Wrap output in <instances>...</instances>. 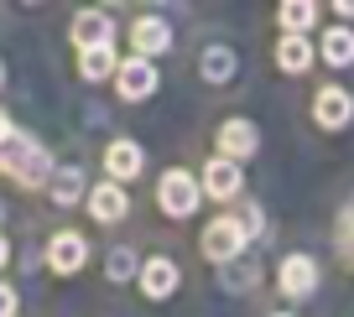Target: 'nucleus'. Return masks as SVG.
Segmentation results:
<instances>
[{
  "label": "nucleus",
  "instance_id": "nucleus-5",
  "mask_svg": "<svg viewBox=\"0 0 354 317\" xmlns=\"http://www.w3.org/2000/svg\"><path fill=\"white\" fill-rule=\"evenodd\" d=\"M313 286H318L313 255H287V260H281V291L287 296H313Z\"/></svg>",
  "mask_w": 354,
  "mask_h": 317
},
{
  "label": "nucleus",
  "instance_id": "nucleus-9",
  "mask_svg": "<svg viewBox=\"0 0 354 317\" xmlns=\"http://www.w3.org/2000/svg\"><path fill=\"white\" fill-rule=\"evenodd\" d=\"M255 146H261V135H255V125H250V120H230V125L219 131V151L230 156V162H245Z\"/></svg>",
  "mask_w": 354,
  "mask_h": 317
},
{
  "label": "nucleus",
  "instance_id": "nucleus-8",
  "mask_svg": "<svg viewBox=\"0 0 354 317\" xmlns=\"http://www.w3.org/2000/svg\"><path fill=\"white\" fill-rule=\"evenodd\" d=\"M131 42H136V52H141V57H156V52H167L172 32H167L162 16H141V21L131 26Z\"/></svg>",
  "mask_w": 354,
  "mask_h": 317
},
{
  "label": "nucleus",
  "instance_id": "nucleus-26",
  "mask_svg": "<svg viewBox=\"0 0 354 317\" xmlns=\"http://www.w3.org/2000/svg\"><path fill=\"white\" fill-rule=\"evenodd\" d=\"M349 224H354V203H349Z\"/></svg>",
  "mask_w": 354,
  "mask_h": 317
},
{
  "label": "nucleus",
  "instance_id": "nucleus-10",
  "mask_svg": "<svg viewBox=\"0 0 354 317\" xmlns=\"http://www.w3.org/2000/svg\"><path fill=\"white\" fill-rule=\"evenodd\" d=\"M110 32H115V26H110V16H104V11H84V16L73 21V42L84 47V52L110 47Z\"/></svg>",
  "mask_w": 354,
  "mask_h": 317
},
{
  "label": "nucleus",
  "instance_id": "nucleus-11",
  "mask_svg": "<svg viewBox=\"0 0 354 317\" xmlns=\"http://www.w3.org/2000/svg\"><path fill=\"white\" fill-rule=\"evenodd\" d=\"M84 255H88V244L78 240V234H57V240L47 244V260H53L57 276H73L78 265H84Z\"/></svg>",
  "mask_w": 354,
  "mask_h": 317
},
{
  "label": "nucleus",
  "instance_id": "nucleus-18",
  "mask_svg": "<svg viewBox=\"0 0 354 317\" xmlns=\"http://www.w3.org/2000/svg\"><path fill=\"white\" fill-rule=\"evenodd\" d=\"M277 63L287 68V73H302V68L313 63V42H308V37H281V47H277Z\"/></svg>",
  "mask_w": 354,
  "mask_h": 317
},
{
  "label": "nucleus",
  "instance_id": "nucleus-22",
  "mask_svg": "<svg viewBox=\"0 0 354 317\" xmlns=\"http://www.w3.org/2000/svg\"><path fill=\"white\" fill-rule=\"evenodd\" d=\"M136 276V255L131 250H115L110 255V281H131Z\"/></svg>",
  "mask_w": 354,
  "mask_h": 317
},
{
  "label": "nucleus",
  "instance_id": "nucleus-6",
  "mask_svg": "<svg viewBox=\"0 0 354 317\" xmlns=\"http://www.w3.org/2000/svg\"><path fill=\"white\" fill-rule=\"evenodd\" d=\"M240 162H230V156H219V162H209L203 166V193L209 198H234L240 193Z\"/></svg>",
  "mask_w": 354,
  "mask_h": 317
},
{
  "label": "nucleus",
  "instance_id": "nucleus-4",
  "mask_svg": "<svg viewBox=\"0 0 354 317\" xmlns=\"http://www.w3.org/2000/svg\"><path fill=\"white\" fill-rule=\"evenodd\" d=\"M349 115H354V99L344 94V88H318V99H313V120H318L323 131L349 125Z\"/></svg>",
  "mask_w": 354,
  "mask_h": 317
},
{
  "label": "nucleus",
  "instance_id": "nucleus-2",
  "mask_svg": "<svg viewBox=\"0 0 354 317\" xmlns=\"http://www.w3.org/2000/svg\"><path fill=\"white\" fill-rule=\"evenodd\" d=\"M198 193L203 187L193 182L188 172H167L162 187H156V203H162V213H172V219H188L193 208H198Z\"/></svg>",
  "mask_w": 354,
  "mask_h": 317
},
{
  "label": "nucleus",
  "instance_id": "nucleus-7",
  "mask_svg": "<svg viewBox=\"0 0 354 317\" xmlns=\"http://www.w3.org/2000/svg\"><path fill=\"white\" fill-rule=\"evenodd\" d=\"M115 84H120V94H125V99H146V94L156 88V68L146 63V57H131V63H120Z\"/></svg>",
  "mask_w": 354,
  "mask_h": 317
},
{
  "label": "nucleus",
  "instance_id": "nucleus-3",
  "mask_svg": "<svg viewBox=\"0 0 354 317\" xmlns=\"http://www.w3.org/2000/svg\"><path fill=\"white\" fill-rule=\"evenodd\" d=\"M203 255H209V260H219V265L240 260V255H245V234H240V224H234V219L209 224V229H203Z\"/></svg>",
  "mask_w": 354,
  "mask_h": 317
},
{
  "label": "nucleus",
  "instance_id": "nucleus-15",
  "mask_svg": "<svg viewBox=\"0 0 354 317\" xmlns=\"http://www.w3.org/2000/svg\"><path fill=\"white\" fill-rule=\"evenodd\" d=\"M198 73H203V84H230L234 78V52L230 47H203Z\"/></svg>",
  "mask_w": 354,
  "mask_h": 317
},
{
  "label": "nucleus",
  "instance_id": "nucleus-14",
  "mask_svg": "<svg viewBox=\"0 0 354 317\" xmlns=\"http://www.w3.org/2000/svg\"><path fill=\"white\" fill-rule=\"evenodd\" d=\"M104 166H110V177H115V182L136 177V172H141V146H136V141H115L110 151H104Z\"/></svg>",
  "mask_w": 354,
  "mask_h": 317
},
{
  "label": "nucleus",
  "instance_id": "nucleus-25",
  "mask_svg": "<svg viewBox=\"0 0 354 317\" xmlns=\"http://www.w3.org/2000/svg\"><path fill=\"white\" fill-rule=\"evenodd\" d=\"M6 255H11V250H6V240H0V265H6Z\"/></svg>",
  "mask_w": 354,
  "mask_h": 317
},
{
  "label": "nucleus",
  "instance_id": "nucleus-20",
  "mask_svg": "<svg viewBox=\"0 0 354 317\" xmlns=\"http://www.w3.org/2000/svg\"><path fill=\"white\" fill-rule=\"evenodd\" d=\"M78 193H84V172H78V166H63V172L53 177V198L57 203H78Z\"/></svg>",
  "mask_w": 354,
  "mask_h": 317
},
{
  "label": "nucleus",
  "instance_id": "nucleus-21",
  "mask_svg": "<svg viewBox=\"0 0 354 317\" xmlns=\"http://www.w3.org/2000/svg\"><path fill=\"white\" fill-rule=\"evenodd\" d=\"M224 286H234V291H240V286H255V260H230L224 265Z\"/></svg>",
  "mask_w": 354,
  "mask_h": 317
},
{
  "label": "nucleus",
  "instance_id": "nucleus-13",
  "mask_svg": "<svg viewBox=\"0 0 354 317\" xmlns=\"http://www.w3.org/2000/svg\"><path fill=\"white\" fill-rule=\"evenodd\" d=\"M125 193H120V182H104V187H94V193H88V213H94V219L100 224H115V219H125Z\"/></svg>",
  "mask_w": 354,
  "mask_h": 317
},
{
  "label": "nucleus",
  "instance_id": "nucleus-16",
  "mask_svg": "<svg viewBox=\"0 0 354 317\" xmlns=\"http://www.w3.org/2000/svg\"><path fill=\"white\" fill-rule=\"evenodd\" d=\"M277 21H281V32H287V37H302L313 21H318V6H313V0H287V6L277 11Z\"/></svg>",
  "mask_w": 354,
  "mask_h": 317
},
{
  "label": "nucleus",
  "instance_id": "nucleus-23",
  "mask_svg": "<svg viewBox=\"0 0 354 317\" xmlns=\"http://www.w3.org/2000/svg\"><path fill=\"white\" fill-rule=\"evenodd\" d=\"M234 224H240V234H245V240H250V234H261V208H245V213H240Z\"/></svg>",
  "mask_w": 354,
  "mask_h": 317
},
{
  "label": "nucleus",
  "instance_id": "nucleus-12",
  "mask_svg": "<svg viewBox=\"0 0 354 317\" xmlns=\"http://www.w3.org/2000/svg\"><path fill=\"white\" fill-rule=\"evenodd\" d=\"M141 291H146V296H156V302L177 291V265L167 260V255H156V260H146V271H141Z\"/></svg>",
  "mask_w": 354,
  "mask_h": 317
},
{
  "label": "nucleus",
  "instance_id": "nucleus-17",
  "mask_svg": "<svg viewBox=\"0 0 354 317\" xmlns=\"http://www.w3.org/2000/svg\"><path fill=\"white\" fill-rule=\"evenodd\" d=\"M318 52L328 57L333 68H349V63H354V32H349V26H333V32L323 37V47H318Z\"/></svg>",
  "mask_w": 354,
  "mask_h": 317
},
{
  "label": "nucleus",
  "instance_id": "nucleus-19",
  "mask_svg": "<svg viewBox=\"0 0 354 317\" xmlns=\"http://www.w3.org/2000/svg\"><path fill=\"white\" fill-rule=\"evenodd\" d=\"M78 68H84V78H94V84H100V78H110V73H120L110 47H94V52H84V57H78Z\"/></svg>",
  "mask_w": 354,
  "mask_h": 317
},
{
  "label": "nucleus",
  "instance_id": "nucleus-24",
  "mask_svg": "<svg viewBox=\"0 0 354 317\" xmlns=\"http://www.w3.org/2000/svg\"><path fill=\"white\" fill-rule=\"evenodd\" d=\"M0 317H16V291L11 286H0Z\"/></svg>",
  "mask_w": 354,
  "mask_h": 317
},
{
  "label": "nucleus",
  "instance_id": "nucleus-27",
  "mask_svg": "<svg viewBox=\"0 0 354 317\" xmlns=\"http://www.w3.org/2000/svg\"><path fill=\"white\" fill-rule=\"evenodd\" d=\"M277 317H287V312H277Z\"/></svg>",
  "mask_w": 354,
  "mask_h": 317
},
{
  "label": "nucleus",
  "instance_id": "nucleus-1",
  "mask_svg": "<svg viewBox=\"0 0 354 317\" xmlns=\"http://www.w3.org/2000/svg\"><path fill=\"white\" fill-rule=\"evenodd\" d=\"M0 166H6L11 177H21L26 187H32V182H42V177L53 172L47 151H42L37 141H26L21 131H6V135H0Z\"/></svg>",
  "mask_w": 354,
  "mask_h": 317
}]
</instances>
